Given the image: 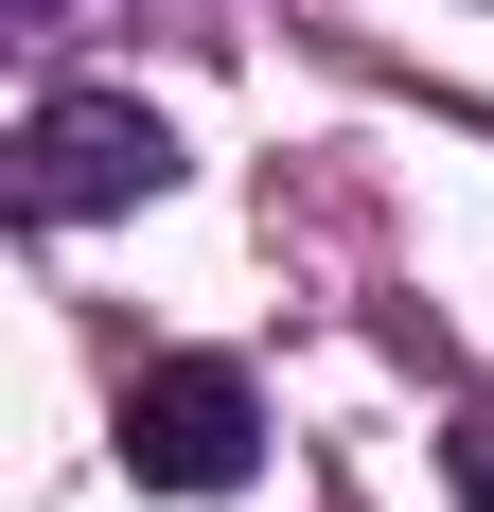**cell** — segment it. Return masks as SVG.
Listing matches in <instances>:
<instances>
[{
    "mask_svg": "<svg viewBox=\"0 0 494 512\" xmlns=\"http://www.w3.org/2000/svg\"><path fill=\"white\" fill-rule=\"evenodd\" d=\"M159 177H177V124H159L142 89H53L36 124H18V212H36V230H89V212H142Z\"/></svg>",
    "mask_w": 494,
    "mask_h": 512,
    "instance_id": "cell-1",
    "label": "cell"
},
{
    "mask_svg": "<svg viewBox=\"0 0 494 512\" xmlns=\"http://www.w3.org/2000/svg\"><path fill=\"white\" fill-rule=\"evenodd\" d=\"M247 460H265V389H247L230 354H159L142 389H124V477H142V495H230Z\"/></svg>",
    "mask_w": 494,
    "mask_h": 512,
    "instance_id": "cell-2",
    "label": "cell"
},
{
    "mask_svg": "<svg viewBox=\"0 0 494 512\" xmlns=\"http://www.w3.org/2000/svg\"><path fill=\"white\" fill-rule=\"evenodd\" d=\"M442 477H459V512H494V407H459V424H442Z\"/></svg>",
    "mask_w": 494,
    "mask_h": 512,
    "instance_id": "cell-3",
    "label": "cell"
}]
</instances>
